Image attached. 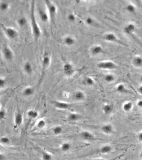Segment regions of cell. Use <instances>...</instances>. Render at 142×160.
I'll return each instance as SVG.
<instances>
[{
    "label": "cell",
    "instance_id": "cell-20",
    "mask_svg": "<svg viewBox=\"0 0 142 160\" xmlns=\"http://www.w3.org/2000/svg\"><path fill=\"white\" fill-rule=\"evenodd\" d=\"M38 11L39 16L41 22L44 23L48 22V20H49V17L46 11L41 8H39Z\"/></svg>",
    "mask_w": 142,
    "mask_h": 160
},
{
    "label": "cell",
    "instance_id": "cell-46",
    "mask_svg": "<svg viewBox=\"0 0 142 160\" xmlns=\"http://www.w3.org/2000/svg\"><path fill=\"white\" fill-rule=\"evenodd\" d=\"M138 156L140 158V160H142V149L139 152V154H138Z\"/></svg>",
    "mask_w": 142,
    "mask_h": 160
},
{
    "label": "cell",
    "instance_id": "cell-25",
    "mask_svg": "<svg viewBox=\"0 0 142 160\" xmlns=\"http://www.w3.org/2000/svg\"><path fill=\"white\" fill-rule=\"evenodd\" d=\"M67 120L70 122H76L81 118L80 114L77 113H71L67 116Z\"/></svg>",
    "mask_w": 142,
    "mask_h": 160
},
{
    "label": "cell",
    "instance_id": "cell-27",
    "mask_svg": "<svg viewBox=\"0 0 142 160\" xmlns=\"http://www.w3.org/2000/svg\"><path fill=\"white\" fill-rule=\"evenodd\" d=\"M11 140L9 137L2 136L0 137V145L3 146H8L10 145Z\"/></svg>",
    "mask_w": 142,
    "mask_h": 160
},
{
    "label": "cell",
    "instance_id": "cell-12",
    "mask_svg": "<svg viewBox=\"0 0 142 160\" xmlns=\"http://www.w3.org/2000/svg\"><path fill=\"white\" fill-rule=\"evenodd\" d=\"M113 109H114L113 105L109 102L104 103L102 107L103 113L106 115H108L111 114L113 111Z\"/></svg>",
    "mask_w": 142,
    "mask_h": 160
},
{
    "label": "cell",
    "instance_id": "cell-9",
    "mask_svg": "<svg viewBox=\"0 0 142 160\" xmlns=\"http://www.w3.org/2000/svg\"><path fill=\"white\" fill-rule=\"evenodd\" d=\"M100 131L106 135H111L114 132V126L111 123H106L100 126Z\"/></svg>",
    "mask_w": 142,
    "mask_h": 160
},
{
    "label": "cell",
    "instance_id": "cell-1",
    "mask_svg": "<svg viewBox=\"0 0 142 160\" xmlns=\"http://www.w3.org/2000/svg\"><path fill=\"white\" fill-rule=\"evenodd\" d=\"M35 1L33 0L30 3V25L33 38L35 41L40 39L41 36V30L36 20L35 15Z\"/></svg>",
    "mask_w": 142,
    "mask_h": 160
},
{
    "label": "cell",
    "instance_id": "cell-26",
    "mask_svg": "<svg viewBox=\"0 0 142 160\" xmlns=\"http://www.w3.org/2000/svg\"><path fill=\"white\" fill-rule=\"evenodd\" d=\"M132 65L137 67V68H140L142 67V57L140 56H135L132 59Z\"/></svg>",
    "mask_w": 142,
    "mask_h": 160
},
{
    "label": "cell",
    "instance_id": "cell-10",
    "mask_svg": "<svg viewBox=\"0 0 142 160\" xmlns=\"http://www.w3.org/2000/svg\"><path fill=\"white\" fill-rule=\"evenodd\" d=\"M90 52L92 56H98L104 53V48L100 44H96L90 48Z\"/></svg>",
    "mask_w": 142,
    "mask_h": 160
},
{
    "label": "cell",
    "instance_id": "cell-38",
    "mask_svg": "<svg viewBox=\"0 0 142 160\" xmlns=\"http://www.w3.org/2000/svg\"><path fill=\"white\" fill-rule=\"evenodd\" d=\"M67 19L68 20V22H74L76 20V16L75 15L73 14V13H70L67 15Z\"/></svg>",
    "mask_w": 142,
    "mask_h": 160
},
{
    "label": "cell",
    "instance_id": "cell-19",
    "mask_svg": "<svg viewBox=\"0 0 142 160\" xmlns=\"http://www.w3.org/2000/svg\"><path fill=\"white\" fill-rule=\"evenodd\" d=\"M136 26L134 23H129L124 28V32L125 34L130 35L134 34L136 30Z\"/></svg>",
    "mask_w": 142,
    "mask_h": 160
},
{
    "label": "cell",
    "instance_id": "cell-18",
    "mask_svg": "<svg viewBox=\"0 0 142 160\" xmlns=\"http://www.w3.org/2000/svg\"><path fill=\"white\" fill-rule=\"evenodd\" d=\"M64 44L67 46H73L76 43V39L74 36L72 35H67L63 39Z\"/></svg>",
    "mask_w": 142,
    "mask_h": 160
},
{
    "label": "cell",
    "instance_id": "cell-49",
    "mask_svg": "<svg viewBox=\"0 0 142 160\" xmlns=\"http://www.w3.org/2000/svg\"><path fill=\"white\" fill-rule=\"evenodd\" d=\"M1 93L0 92V98H1Z\"/></svg>",
    "mask_w": 142,
    "mask_h": 160
},
{
    "label": "cell",
    "instance_id": "cell-5",
    "mask_svg": "<svg viewBox=\"0 0 142 160\" xmlns=\"http://www.w3.org/2000/svg\"><path fill=\"white\" fill-rule=\"evenodd\" d=\"M79 136L81 139L87 142L94 141L96 139V136H95L93 133L87 130H84L80 132Z\"/></svg>",
    "mask_w": 142,
    "mask_h": 160
},
{
    "label": "cell",
    "instance_id": "cell-32",
    "mask_svg": "<svg viewBox=\"0 0 142 160\" xmlns=\"http://www.w3.org/2000/svg\"><path fill=\"white\" fill-rule=\"evenodd\" d=\"M41 160H52L53 155L50 152L43 151L41 155Z\"/></svg>",
    "mask_w": 142,
    "mask_h": 160
},
{
    "label": "cell",
    "instance_id": "cell-4",
    "mask_svg": "<svg viewBox=\"0 0 142 160\" xmlns=\"http://www.w3.org/2000/svg\"><path fill=\"white\" fill-rule=\"evenodd\" d=\"M2 29L8 38L11 40H15L18 38V31L11 27H6L1 24Z\"/></svg>",
    "mask_w": 142,
    "mask_h": 160
},
{
    "label": "cell",
    "instance_id": "cell-17",
    "mask_svg": "<svg viewBox=\"0 0 142 160\" xmlns=\"http://www.w3.org/2000/svg\"><path fill=\"white\" fill-rule=\"evenodd\" d=\"M59 148L63 153H68L72 150V145L70 142H64L60 144Z\"/></svg>",
    "mask_w": 142,
    "mask_h": 160
},
{
    "label": "cell",
    "instance_id": "cell-13",
    "mask_svg": "<svg viewBox=\"0 0 142 160\" xmlns=\"http://www.w3.org/2000/svg\"><path fill=\"white\" fill-rule=\"evenodd\" d=\"M51 58L50 56L46 53L43 57L42 60V67L43 71H45L49 67L51 64Z\"/></svg>",
    "mask_w": 142,
    "mask_h": 160
},
{
    "label": "cell",
    "instance_id": "cell-7",
    "mask_svg": "<svg viewBox=\"0 0 142 160\" xmlns=\"http://www.w3.org/2000/svg\"><path fill=\"white\" fill-rule=\"evenodd\" d=\"M63 70L64 74L68 77L73 75L75 73V68L71 62H67L65 63L63 65Z\"/></svg>",
    "mask_w": 142,
    "mask_h": 160
},
{
    "label": "cell",
    "instance_id": "cell-30",
    "mask_svg": "<svg viewBox=\"0 0 142 160\" xmlns=\"http://www.w3.org/2000/svg\"><path fill=\"white\" fill-rule=\"evenodd\" d=\"M17 24L20 28H24L27 24V19L25 17H21L17 20Z\"/></svg>",
    "mask_w": 142,
    "mask_h": 160
},
{
    "label": "cell",
    "instance_id": "cell-33",
    "mask_svg": "<svg viewBox=\"0 0 142 160\" xmlns=\"http://www.w3.org/2000/svg\"><path fill=\"white\" fill-rule=\"evenodd\" d=\"M116 92L120 94H124L127 91L126 86L124 83H119L118 84L116 88Z\"/></svg>",
    "mask_w": 142,
    "mask_h": 160
},
{
    "label": "cell",
    "instance_id": "cell-3",
    "mask_svg": "<svg viewBox=\"0 0 142 160\" xmlns=\"http://www.w3.org/2000/svg\"><path fill=\"white\" fill-rule=\"evenodd\" d=\"M97 68L103 70H114L117 68V65L111 60H104L96 64Z\"/></svg>",
    "mask_w": 142,
    "mask_h": 160
},
{
    "label": "cell",
    "instance_id": "cell-6",
    "mask_svg": "<svg viewBox=\"0 0 142 160\" xmlns=\"http://www.w3.org/2000/svg\"><path fill=\"white\" fill-rule=\"evenodd\" d=\"M103 39L105 40L106 41L110 42H113V43H119V44H124V43L118 38V37L116 36V34L110 32L107 33L106 34H104L103 36Z\"/></svg>",
    "mask_w": 142,
    "mask_h": 160
},
{
    "label": "cell",
    "instance_id": "cell-41",
    "mask_svg": "<svg viewBox=\"0 0 142 160\" xmlns=\"http://www.w3.org/2000/svg\"><path fill=\"white\" fill-rule=\"evenodd\" d=\"M137 139L139 142H142V131L138 132L137 134Z\"/></svg>",
    "mask_w": 142,
    "mask_h": 160
},
{
    "label": "cell",
    "instance_id": "cell-40",
    "mask_svg": "<svg viewBox=\"0 0 142 160\" xmlns=\"http://www.w3.org/2000/svg\"><path fill=\"white\" fill-rule=\"evenodd\" d=\"M7 83L6 80L3 78H0V89L3 88L6 86Z\"/></svg>",
    "mask_w": 142,
    "mask_h": 160
},
{
    "label": "cell",
    "instance_id": "cell-14",
    "mask_svg": "<svg viewBox=\"0 0 142 160\" xmlns=\"http://www.w3.org/2000/svg\"><path fill=\"white\" fill-rule=\"evenodd\" d=\"M14 125L17 127H20V126H22L24 121V117L21 112H17L14 115Z\"/></svg>",
    "mask_w": 142,
    "mask_h": 160
},
{
    "label": "cell",
    "instance_id": "cell-36",
    "mask_svg": "<svg viewBox=\"0 0 142 160\" xmlns=\"http://www.w3.org/2000/svg\"><path fill=\"white\" fill-rule=\"evenodd\" d=\"M125 9L127 12L134 14L136 12V6L132 3H128L127 4L125 7Z\"/></svg>",
    "mask_w": 142,
    "mask_h": 160
},
{
    "label": "cell",
    "instance_id": "cell-34",
    "mask_svg": "<svg viewBox=\"0 0 142 160\" xmlns=\"http://www.w3.org/2000/svg\"><path fill=\"white\" fill-rule=\"evenodd\" d=\"M104 79L105 82L108 83H111L114 82L116 80V77L114 76V74L108 73L104 75Z\"/></svg>",
    "mask_w": 142,
    "mask_h": 160
},
{
    "label": "cell",
    "instance_id": "cell-37",
    "mask_svg": "<svg viewBox=\"0 0 142 160\" xmlns=\"http://www.w3.org/2000/svg\"><path fill=\"white\" fill-rule=\"evenodd\" d=\"M85 23L88 26H94L95 25V20L91 17H87L85 19Z\"/></svg>",
    "mask_w": 142,
    "mask_h": 160
},
{
    "label": "cell",
    "instance_id": "cell-48",
    "mask_svg": "<svg viewBox=\"0 0 142 160\" xmlns=\"http://www.w3.org/2000/svg\"><path fill=\"white\" fill-rule=\"evenodd\" d=\"M2 108V104L0 102V110Z\"/></svg>",
    "mask_w": 142,
    "mask_h": 160
},
{
    "label": "cell",
    "instance_id": "cell-8",
    "mask_svg": "<svg viewBox=\"0 0 142 160\" xmlns=\"http://www.w3.org/2000/svg\"><path fill=\"white\" fill-rule=\"evenodd\" d=\"M2 54L4 59L8 61L12 60L14 57V53L12 49L8 46H5L3 48Z\"/></svg>",
    "mask_w": 142,
    "mask_h": 160
},
{
    "label": "cell",
    "instance_id": "cell-39",
    "mask_svg": "<svg viewBox=\"0 0 142 160\" xmlns=\"http://www.w3.org/2000/svg\"><path fill=\"white\" fill-rule=\"evenodd\" d=\"M6 112L5 110L1 108L0 110V121L3 120L6 118Z\"/></svg>",
    "mask_w": 142,
    "mask_h": 160
},
{
    "label": "cell",
    "instance_id": "cell-16",
    "mask_svg": "<svg viewBox=\"0 0 142 160\" xmlns=\"http://www.w3.org/2000/svg\"><path fill=\"white\" fill-rule=\"evenodd\" d=\"M113 150V146H111L110 144H105L100 147L98 150V152L100 154L105 155L112 153Z\"/></svg>",
    "mask_w": 142,
    "mask_h": 160
},
{
    "label": "cell",
    "instance_id": "cell-15",
    "mask_svg": "<svg viewBox=\"0 0 142 160\" xmlns=\"http://www.w3.org/2000/svg\"><path fill=\"white\" fill-rule=\"evenodd\" d=\"M73 98L76 102H82L86 99V94L83 91L77 90L73 94Z\"/></svg>",
    "mask_w": 142,
    "mask_h": 160
},
{
    "label": "cell",
    "instance_id": "cell-45",
    "mask_svg": "<svg viewBox=\"0 0 142 160\" xmlns=\"http://www.w3.org/2000/svg\"><path fill=\"white\" fill-rule=\"evenodd\" d=\"M137 91L140 94L142 95V85H140L137 88Z\"/></svg>",
    "mask_w": 142,
    "mask_h": 160
},
{
    "label": "cell",
    "instance_id": "cell-2",
    "mask_svg": "<svg viewBox=\"0 0 142 160\" xmlns=\"http://www.w3.org/2000/svg\"><path fill=\"white\" fill-rule=\"evenodd\" d=\"M44 3L47 7V11H48V15L49 17L51 22L53 24L55 23V19H56V14L57 12V8L56 5L49 0H46L44 1Z\"/></svg>",
    "mask_w": 142,
    "mask_h": 160
},
{
    "label": "cell",
    "instance_id": "cell-22",
    "mask_svg": "<svg viewBox=\"0 0 142 160\" xmlns=\"http://www.w3.org/2000/svg\"><path fill=\"white\" fill-rule=\"evenodd\" d=\"M39 113L38 110L34 109H30L27 112V116L30 120H35L38 118Z\"/></svg>",
    "mask_w": 142,
    "mask_h": 160
},
{
    "label": "cell",
    "instance_id": "cell-23",
    "mask_svg": "<svg viewBox=\"0 0 142 160\" xmlns=\"http://www.w3.org/2000/svg\"><path fill=\"white\" fill-rule=\"evenodd\" d=\"M134 107V104L132 101H127L122 105V110L126 113L130 112Z\"/></svg>",
    "mask_w": 142,
    "mask_h": 160
},
{
    "label": "cell",
    "instance_id": "cell-42",
    "mask_svg": "<svg viewBox=\"0 0 142 160\" xmlns=\"http://www.w3.org/2000/svg\"><path fill=\"white\" fill-rule=\"evenodd\" d=\"M6 155L4 153L0 152V160H6Z\"/></svg>",
    "mask_w": 142,
    "mask_h": 160
},
{
    "label": "cell",
    "instance_id": "cell-29",
    "mask_svg": "<svg viewBox=\"0 0 142 160\" xmlns=\"http://www.w3.org/2000/svg\"><path fill=\"white\" fill-rule=\"evenodd\" d=\"M34 94V89L32 86H27L22 91V95L28 97L32 96Z\"/></svg>",
    "mask_w": 142,
    "mask_h": 160
},
{
    "label": "cell",
    "instance_id": "cell-11",
    "mask_svg": "<svg viewBox=\"0 0 142 160\" xmlns=\"http://www.w3.org/2000/svg\"><path fill=\"white\" fill-rule=\"evenodd\" d=\"M54 105L56 108L62 110H67L71 108L72 106V105L70 103L61 101H55Z\"/></svg>",
    "mask_w": 142,
    "mask_h": 160
},
{
    "label": "cell",
    "instance_id": "cell-43",
    "mask_svg": "<svg viewBox=\"0 0 142 160\" xmlns=\"http://www.w3.org/2000/svg\"><path fill=\"white\" fill-rule=\"evenodd\" d=\"M119 158V156H116V157H115V158H110V159H105V158H96L95 160H117L118 158Z\"/></svg>",
    "mask_w": 142,
    "mask_h": 160
},
{
    "label": "cell",
    "instance_id": "cell-28",
    "mask_svg": "<svg viewBox=\"0 0 142 160\" xmlns=\"http://www.w3.org/2000/svg\"><path fill=\"white\" fill-rule=\"evenodd\" d=\"M47 125V123L46 121L44 118H40L36 121L35 126L39 130H42L46 127Z\"/></svg>",
    "mask_w": 142,
    "mask_h": 160
},
{
    "label": "cell",
    "instance_id": "cell-44",
    "mask_svg": "<svg viewBox=\"0 0 142 160\" xmlns=\"http://www.w3.org/2000/svg\"><path fill=\"white\" fill-rule=\"evenodd\" d=\"M137 106L138 108H142V99H139L137 102Z\"/></svg>",
    "mask_w": 142,
    "mask_h": 160
},
{
    "label": "cell",
    "instance_id": "cell-47",
    "mask_svg": "<svg viewBox=\"0 0 142 160\" xmlns=\"http://www.w3.org/2000/svg\"><path fill=\"white\" fill-rule=\"evenodd\" d=\"M140 82H141L142 83V75L140 76Z\"/></svg>",
    "mask_w": 142,
    "mask_h": 160
},
{
    "label": "cell",
    "instance_id": "cell-24",
    "mask_svg": "<svg viewBox=\"0 0 142 160\" xmlns=\"http://www.w3.org/2000/svg\"><path fill=\"white\" fill-rule=\"evenodd\" d=\"M23 70H24L25 73L28 75H30L31 74H33V66H32L31 63L28 62H26L24 64V66H23Z\"/></svg>",
    "mask_w": 142,
    "mask_h": 160
},
{
    "label": "cell",
    "instance_id": "cell-35",
    "mask_svg": "<svg viewBox=\"0 0 142 160\" xmlns=\"http://www.w3.org/2000/svg\"><path fill=\"white\" fill-rule=\"evenodd\" d=\"M10 8V4L6 1L0 2V11L2 12H6Z\"/></svg>",
    "mask_w": 142,
    "mask_h": 160
},
{
    "label": "cell",
    "instance_id": "cell-31",
    "mask_svg": "<svg viewBox=\"0 0 142 160\" xmlns=\"http://www.w3.org/2000/svg\"><path fill=\"white\" fill-rule=\"evenodd\" d=\"M83 83L87 86H93L95 84V81L90 76H86L83 81Z\"/></svg>",
    "mask_w": 142,
    "mask_h": 160
},
{
    "label": "cell",
    "instance_id": "cell-21",
    "mask_svg": "<svg viewBox=\"0 0 142 160\" xmlns=\"http://www.w3.org/2000/svg\"><path fill=\"white\" fill-rule=\"evenodd\" d=\"M64 132V128L60 125H56L51 129V133L56 136H60Z\"/></svg>",
    "mask_w": 142,
    "mask_h": 160
}]
</instances>
